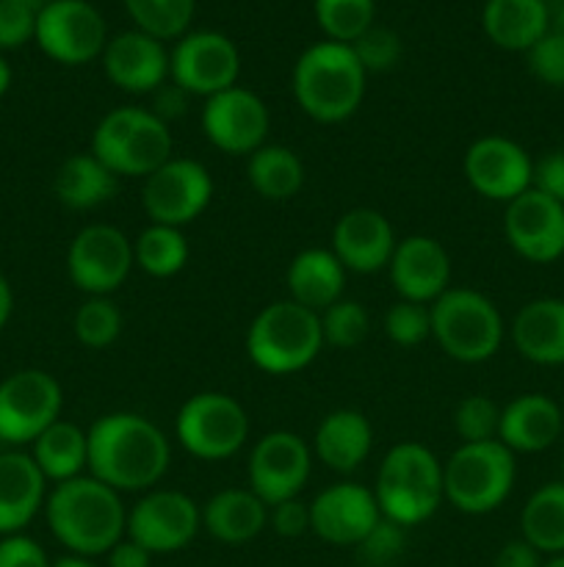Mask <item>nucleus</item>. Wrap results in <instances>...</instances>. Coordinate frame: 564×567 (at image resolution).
Instances as JSON below:
<instances>
[{"label": "nucleus", "mask_w": 564, "mask_h": 567, "mask_svg": "<svg viewBox=\"0 0 564 567\" xmlns=\"http://www.w3.org/2000/svg\"><path fill=\"white\" fill-rule=\"evenodd\" d=\"M171 131L160 116L138 105H119L97 122L92 150L116 177H147L171 158Z\"/></svg>", "instance_id": "423d86ee"}, {"label": "nucleus", "mask_w": 564, "mask_h": 567, "mask_svg": "<svg viewBox=\"0 0 564 567\" xmlns=\"http://www.w3.org/2000/svg\"><path fill=\"white\" fill-rule=\"evenodd\" d=\"M175 432L191 457L219 463L241 452L249 437V415L238 399L219 391H202L182 402Z\"/></svg>", "instance_id": "1a4fd4ad"}, {"label": "nucleus", "mask_w": 564, "mask_h": 567, "mask_svg": "<svg viewBox=\"0 0 564 567\" xmlns=\"http://www.w3.org/2000/svg\"><path fill=\"white\" fill-rule=\"evenodd\" d=\"M313 471V449L296 432H265L249 454V491L265 504L299 498Z\"/></svg>", "instance_id": "dca6fc26"}, {"label": "nucleus", "mask_w": 564, "mask_h": 567, "mask_svg": "<svg viewBox=\"0 0 564 567\" xmlns=\"http://www.w3.org/2000/svg\"><path fill=\"white\" fill-rule=\"evenodd\" d=\"M11 313H14V291H11L9 280L0 275V332H3L6 324H9Z\"/></svg>", "instance_id": "864d4df0"}, {"label": "nucleus", "mask_w": 564, "mask_h": 567, "mask_svg": "<svg viewBox=\"0 0 564 567\" xmlns=\"http://www.w3.org/2000/svg\"><path fill=\"white\" fill-rule=\"evenodd\" d=\"M374 426L359 410H332L321 419L313 437V454L337 474H352L368 460Z\"/></svg>", "instance_id": "bb28decb"}, {"label": "nucleus", "mask_w": 564, "mask_h": 567, "mask_svg": "<svg viewBox=\"0 0 564 567\" xmlns=\"http://www.w3.org/2000/svg\"><path fill=\"white\" fill-rule=\"evenodd\" d=\"M100 59L105 78L127 94H153L169 81V53L164 42L138 28L111 37Z\"/></svg>", "instance_id": "412c9836"}, {"label": "nucleus", "mask_w": 564, "mask_h": 567, "mask_svg": "<svg viewBox=\"0 0 564 567\" xmlns=\"http://www.w3.org/2000/svg\"><path fill=\"white\" fill-rule=\"evenodd\" d=\"M44 518L66 551L86 559L108 554L127 532L122 493L92 474L55 485L44 502Z\"/></svg>", "instance_id": "f03ea898"}, {"label": "nucleus", "mask_w": 564, "mask_h": 567, "mask_svg": "<svg viewBox=\"0 0 564 567\" xmlns=\"http://www.w3.org/2000/svg\"><path fill=\"white\" fill-rule=\"evenodd\" d=\"M481 28L495 48L529 53L551 31V14L545 0H487Z\"/></svg>", "instance_id": "c85d7f7f"}, {"label": "nucleus", "mask_w": 564, "mask_h": 567, "mask_svg": "<svg viewBox=\"0 0 564 567\" xmlns=\"http://www.w3.org/2000/svg\"><path fill=\"white\" fill-rule=\"evenodd\" d=\"M188 252L191 249H188V241L180 227L153 225L149 221V227H144L136 241H133L136 266L144 275L158 277V280L180 275L188 264Z\"/></svg>", "instance_id": "f704fd0d"}, {"label": "nucleus", "mask_w": 564, "mask_h": 567, "mask_svg": "<svg viewBox=\"0 0 564 567\" xmlns=\"http://www.w3.org/2000/svg\"><path fill=\"white\" fill-rule=\"evenodd\" d=\"M202 529V507L180 491H147L127 509L130 540L149 554H175L191 546Z\"/></svg>", "instance_id": "2eb2a0df"}, {"label": "nucleus", "mask_w": 564, "mask_h": 567, "mask_svg": "<svg viewBox=\"0 0 564 567\" xmlns=\"http://www.w3.org/2000/svg\"><path fill=\"white\" fill-rule=\"evenodd\" d=\"M514 349L534 365H564V299H531L512 321Z\"/></svg>", "instance_id": "a878e982"}, {"label": "nucleus", "mask_w": 564, "mask_h": 567, "mask_svg": "<svg viewBox=\"0 0 564 567\" xmlns=\"http://www.w3.org/2000/svg\"><path fill=\"white\" fill-rule=\"evenodd\" d=\"M133 25L160 42H171L191 31L197 0H122Z\"/></svg>", "instance_id": "c9c22d12"}, {"label": "nucleus", "mask_w": 564, "mask_h": 567, "mask_svg": "<svg viewBox=\"0 0 564 567\" xmlns=\"http://www.w3.org/2000/svg\"><path fill=\"white\" fill-rule=\"evenodd\" d=\"M529 59V70L536 81L547 83V86L564 89V39L558 33L547 31L534 48L525 53Z\"/></svg>", "instance_id": "c03bdc74"}, {"label": "nucleus", "mask_w": 564, "mask_h": 567, "mask_svg": "<svg viewBox=\"0 0 564 567\" xmlns=\"http://www.w3.org/2000/svg\"><path fill=\"white\" fill-rule=\"evenodd\" d=\"M53 567H97V565H94L92 559H86V557H75V554H70V557L55 559Z\"/></svg>", "instance_id": "5fc2aeb1"}, {"label": "nucleus", "mask_w": 564, "mask_h": 567, "mask_svg": "<svg viewBox=\"0 0 564 567\" xmlns=\"http://www.w3.org/2000/svg\"><path fill=\"white\" fill-rule=\"evenodd\" d=\"M385 336L396 347H418L426 338H431V308L398 299L385 313Z\"/></svg>", "instance_id": "a19ab883"}, {"label": "nucleus", "mask_w": 564, "mask_h": 567, "mask_svg": "<svg viewBox=\"0 0 564 567\" xmlns=\"http://www.w3.org/2000/svg\"><path fill=\"white\" fill-rule=\"evenodd\" d=\"M520 532L540 554H564V482L536 487L520 513Z\"/></svg>", "instance_id": "72a5a7b5"}, {"label": "nucleus", "mask_w": 564, "mask_h": 567, "mask_svg": "<svg viewBox=\"0 0 564 567\" xmlns=\"http://www.w3.org/2000/svg\"><path fill=\"white\" fill-rule=\"evenodd\" d=\"M542 567H564V554H553V557L542 559Z\"/></svg>", "instance_id": "bf43d9fd"}, {"label": "nucleus", "mask_w": 564, "mask_h": 567, "mask_svg": "<svg viewBox=\"0 0 564 567\" xmlns=\"http://www.w3.org/2000/svg\"><path fill=\"white\" fill-rule=\"evenodd\" d=\"M269 526V507L249 487H227L202 507V529L224 546H243Z\"/></svg>", "instance_id": "c756f323"}, {"label": "nucleus", "mask_w": 564, "mask_h": 567, "mask_svg": "<svg viewBox=\"0 0 564 567\" xmlns=\"http://www.w3.org/2000/svg\"><path fill=\"white\" fill-rule=\"evenodd\" d=\"M271 116L263 100L243 86H230L202 105V133L227 155H252L269 138Z\"/></svg>", "instance_id": "f3484780"}, {"label": "nucleus", "mask_w": 564, "mask_h": 567, "mask_svg": "<svg viewBox=\"0 0 564 567\" xmlns=\"http://www.w3.org/2000/svg\"><path fill=\"white\" fill-rule=\"evenodd\" d=\"M105 557H108V567H153V554L127 535Z\"/></svg>", "instance_id": "603ef678"}, {"label": "nucleus", "mask_w": 564, "mask_h": 567, "mask_svg": "<svg viewBox=\"0 0 564 567\" xmlns=\"http://www.w3.org/2000/svg\"><path fill=\"white\" fill-rule=\"evenodd\" d=\"M14 3L25 6V9L36 11V14H39V11H42V9H44V6H48V3H50V0H14Z\"/></svg>", "instance_id": "13d9d810"}, {"label": "nucleus", "mask_w": 564, "mask_h": 567, "mask_svg": "<svg viewBox=\"0 0 564 567\" xmlns=\"http://www.w3.org/2000/svg\"><path fill=\"white\" fill-rule=\"evenodd\" d=\"M387 271L396 293L407 302L431 305L451 288V258L431 236H409L398 241Z\"/></svg>", "instance_id": "5701e85b"}, {"label": "nucleus", "mask_w": 564, "mask_h": 567, "mask_svg": "<svg viewBox=\"0 0 564 567\" xmlns=\"http://www.w3.org/2000/svg\"><path fill=\"white\" fill-rule=\"evenodd\" d=\"M368 72L354 55L352 44L315 42L293 64L291 89L296 105L315 122L335 125L357 114L365 97Z\"/></svg>", "instance_id": "7ed1b4c3"}, {"label": "nucleus", "mask_w": 564, "mask_h": 567, "mask_svg": "<svg viewBox=\"0 0 564 567\" xmlns=\"http://www.w3.org/2000/svg\"><path fill=\"white\" fill-rule=\"evenodd\" d=\"M492 567H542V554L520 537V540H509L506 546H501Z\"/></svg>", "instance_id": "3c124183"}, {"label": "nucleus", "mask_w": 564, "mask_h": 567, "mask_svg": "<svg viewBox=\"0 0 564 567\" xmlns=\"http://www.w3.org/2000/svg\"><path fill=\"white\" fill-rule=\"evenodd\" d=\"M313 11L330 42L354 44L374 25L376 0H315Z\"/></svg>", "instance_id": "e433bc0d"}, {"label": "nucleus", "mask_w": 564, "mask_h": 567, "mask_svg": "<svg viewBox=\"0 0 564 567\" xmlns=\"http://www.w3.org/2000/svg\"><path fill=\"white\" fill-rule=\"evenodd\" d=\"M269 526L280 537L296 540L304 532H310V504L299 502V498L274 504V507H269Z\"/></svg>", "instance_id": "de8ad7c7"}, {"label": "nucleus", "mask_w": 564, "mask_h": 567, "mask_svg": "<svg viewBox=\"0 0 564 567\" xmlns=\"http://www.w3.org/2000/svg\"><path fill=\"white\" fill-rule=\"evenodd\" d=\"M407 546V535H404V526L393 524V520L382 518L379 524L370 529V535L359 543V557L365 559V565L370 567H387L396 563L404 554Z\"/></svg>", "instance_id": "37998d69"}, {"label": "nucleus", "mask_w": 564, "mask_h": 567, "mask_svg": "<svg viewBox=\"0 0 564 567\" xmlns=\"http://www.w3.org/2000/svg\"><path fill=\"white\" fill-rule=\"evenodd\" d=\"M562 474H564V457H562ZM564 482V480H562Z\"/></svg>", "instance_id": "052dcab7"}, {"label": "nucleus", "mask_w": 564, "mask_h": 567, "mask_svg": "<svg viewBox=\"0 0 564 567\" xmlns=\"http://www.w3.org/2000/svg\"><path fill=\"white\" fill-rule=\"evenodd\" d=\"M379 520L374 491L357 482H335L310 502V532L330 546L357 548Z\"/></svg>", "instance_id": "aec40b11"}, {"label": "nucleus", "mask_w": 564, "mask_h": 567, "mask_svg": "<svg viewBox=\"0 0 564 567\" xmlns=\"http://www.w3.org/2000/svg\"><path fill=\"white\" fill-rule=\"evenodd\" d=\"M64 391L42 369H20L0 382V441L6 446H31L61 419Z\"/></svg>", "instance_id": "9d476101"}, {"label": "nucleus", "mask_w": 564, "mask_h": 567, "mask_svg": "<svg viewBox=\"0 0 564 567\" xmlns=\"http://www.w3.org/2000/svg\"><path fill=\"white\" fill-rule=\"evenodd\" d=\"M48 502V480L33 463L31 452L0 454V537L20 535L28 524L44 509Z\"/></svg>", "instance_id": "b1692460"}, {"label": "nucleus", "mask_w": 564, "mask_h": 567, "mask_svg": "<svg viewBox=\"0 0 564 567\" xmlns=\"http://www.w3.org/2000/svg\"><path fill=\"white\" fill-rule=\"evenodd\" d=\"M241 53L236 42L221 31H188L177 39L169 53L171 83L191 97H213L224 89L238 86Z\"/></svg>", "instance_id": "4468645a"}, {"label": "nucleus", "mask_w": 564, "mask_h": 567, "mask_svg": "<svg viewBox=\"0 0 564 567\" xmlns=\"http://www.w3.org/2000/svg\"><path fill=\"white\" fill-rule=\"evenodd\" d=\"M551 31H553V33H558V37L564 39V6H562V9L556 11V17H553V25H551Z\"/></svg>", "instance_id": "4d7b16f0"}, {"label": "nucleus", "mask_w": 564, "mask_h": 567, "mask_svg": "<svg viewBox=\"0 0 564 567\" xmlns=\"http://www.w3.org/2000/svg\"><path fill=\"white\" fill-rule=\"evenodd\" d=\"M133 266V241L114 225L83 227L66 252V275L88 297H111L125 286Z\"/></svg>", "instance_id": "ddd939ff"}, {"label": "nucleus", "mask_w": 564, "mask_h": 567, "mask_svg": "<svg viewBox=\"0 0 564 567\" xmlns=\"http://www.w3.org/2000/svg\"><path fill=\"white\" fill-rule=\"evenodd\" d=\"M346 275L348 271L343 269V264L335 258L332 249H324V247L302 249V252L288 264V271H285L288 293H291L293 302H299L302 308L315 310V313H324L330 305H335L337 299H343Z\"/></svg>", "instance_id": "cd10ccee"}, {"label": "nucleus", "mask_w": 564, "mask_h": 567, "mask_svg": "<svg viewBox=\"0 0 564 567\" xmlns=\"http://www.w3.org/2000/svg\"><path fill=\"white\" fill-rule=\"evenodd\" d=\"M153 94H155V109H149V111H153L155 116H160L166 125H169V120H177V116L186 114L188 97H191V94L182 92L177 83H164V86Z\"/></svg>", "instance_id": "8fccbe9b"}, {"label": "nucleus", "mask_w": 564, "mask_h": 567, "mask_svg": "<svg viewBox=\"0 0 564 567\" xmlns=\"http://www.w3.org/2000/svg\"><path fill=\"white\" fill-rule=\"evenodd\" d=\"M9 89H11V66H9V61L0 55V97H3Z\"/></svg>", "instance_id": "6e6d98bb"}, {"label": "nucleus", "mask_w": 564, "mask_h": 567, "mask_svg": "<svg viewBox=\"0 0 564 567\" xmlns=\"http://www.w3.org/2000/svg\"><path fill=\"white\" fill-rule=\"evenodd\" d=\"M213 199V177L199 161L175 158L144 177L142 208L153 225L186 227L208 210Z\"/></svg>", "instance_id": "f8f14e48"}, {"label": "nucleus", "mask_w": 564, "mask_h": 567, "mask_svg": "<svg viewBox=\"0 0 564 567\" xmlns=\"http://www.w3.org/2000/svg\"><path fill=\"white\" fill-rule=\"evenodd\" d=\"M518 480L514 454L501 441L459 443L442 463L446 502L464 515L495 513L512 496Z\"/></svg>", "instance_id": "6e6552de"}, {"label": "nucleus", "mask_w": 564, "mask_h": 567, "mask_svg": "<svg viewBox=\"0 0 564 567\" xmlns=\"http://www.w3.org/2000/svg\"><path fill=\"white\" fill-rule=\"evenodd\" d=\"M464 177L479 197L492 203H512L534 186V161L506 136H481L468 147L462 161Z\"/></svg>", "instance_id": "a211bd4d"}, {"label": "nucleus", "mask_w": 564, "mask_h": 567, "mask_svg": "<svg viewBox=\"0 0 564 567\" xmlns=\"http://www.w3.org/2000/svg\"><path fill=\"white\" fill-rule=\"evenodd\" d=\"M354 55L365 72H387L401 59V39L390 28L370 25L357 42L352 44Z\"/></svg>", "instance_id": "79ce46f5"}, {"label": "nucleus", "mask_w": 564, "mask_h": 567, "mask_svg": "<svg viewBox=\"0 0 564 567\" xmlns=\"http://www.w3.org/2000/svg\"><path fill=\"white\" fill-rule=\"evenodd\" d=\"M498 426H501V408L490 396L473 393L453 410V432L462 437V443L498 441Z\"/></svg>", "instance_id": "ea45409f"}, {"label": "nucleus", "mask_w": 564, "mask_h": 567, "mask_svg": "<svg viewBox=\"0 0 564 567\" xmlns=\"http://www.w3.org/2000/svg\"><path fill=\"white\" fill-rule=\"evenodd\" d=\"M33 42L48 59L64 66H81L103 55L108 25L88 0H50L36 14Z\"/></svg>", "instance_id": "9b49d317"}, {"label": "nucleus", "mask_w": 564, "mask_h": 567, "mask_svg": "<svg viewBox=\"0 0 564 567\" xmlns=\"http://www.w3.org/2000/svg\"><path fill=\"white\" fill-rule=\"evenodd\" d=\"M503 236L529 264H553L564 255V205L531 186L506 203Z\"/></svg>", "instance_id": "6ab92c4d"}, {"label": "nucleus", "mask_w": 564, "mask_h": 567, "mask_svg": "<svg viewBox=\"0 0 564 567\" xmlns=\"http://www.w3.org/2000/svg\"><path fill=\"white\" fill-rule=\"evenodd\" d=\"M0 567H53L44 548L28 535L0 537Z\"/></svg>", "instance_id": "49530a36"}, {"label": "nucleus", "mask_w": 564, "mask_h": 567, "mask_svg": "<svg viewBox=\"0 0 564 567\" xmlns=\"http://www.w3.org/2000/svg\"><path fill=\"white\" fill-rule=\"evenodd\" d=\"M431 308V338L457 363H487L503 343V316L473 288H448Z\"/></svg>", "instance_id": "0eeeda50"}, {"label": "nucleus", "mask_w": 564, "mask_h": 567, "mask_svg": "<svg viewBox=\"0 0 564 567\" xmlns=\"http://www.w3.org/2000/svg\"><path fill=\"white\" fill-rule=\"evenodd\" d=\"M396 244L390 219L374 208L346 210L332 230V252L343 269L354 275H376L387 269Z\"/></svg>", "instance_id": "4be33fe9"}, {"label": "nucleus", "mask_w": 564, "mask_h": 567, "mask_svg": "<svg viewBox=\"0 0 564 567\" xmlns=\"http://www.w3.org/2000/svg\"><path fill=\"white\" fill-rule=\"evenodd\" d=\"M321 316V332L324 343L335 349H354L368 338L370 316L363 302L357 299H337L335 305L324 310Z\"/></svg>", "instance_id": "58836bf2"}, {"label": "nucleus", "mask_w": 564, "mask_h": 567, "mask_svg": "<svg viewBox=\"0 0 564 567\" xmlns=\"http://www.w3.org/2000/svg\"><path fill=\"white\" fill-rule=\"evenodd\" d=\"M33 37H36V11L14 0H0V53L22 48L33 42Z\"/></svg>", "instance_id": "a18cd8bd"}, {"label": "nucleus", "mask_w": 564, "mask_h": 567, "mask_svg": "<svg viewBox=\"0 0 564 567\" xmlns=\"http://www.w3.org/2000/svg\"><path fill=\"white\" fill-rule=\"evenodd\" d=\"M324 349L321 316L293 299L265 305L247 330V354L260 371L274 377L307 369Z\"/></svg>", "instance_id": "39448f33"}, {"label": "nucleus", "mask_w": 564, "mask_h": 567, "mask_svg": "<svg viewBox=\"0 0 564 567\" xmlns=\"http://www.w3.org/2000/svg\"><path fill=\"white\" fill-rule=\"evenodd\" d=\"M534 188L564 205V147L551 150L534 161Z\"/></svg>", "instance_id": "09e8293b"}, {"label": "nucleus", "mask_w": 564, "mask_h": 567, "mask_svg": "<svg viewBox=\"0 0 564 567\" xmlns=\"http://www.w3.org/2000/svg\"><path fill=\"white\" fill-rule=\"evenodd\" d=\"M374 496L382 509V518L393 520L404 529L426 524L446 502L442 463L424 443H396L382 460Z\"/></svg>", "instance_id": "20e7f679"}, {"label": "nucleus", "mask_w": 564, "mask_h": 567, "mask_svg": "<svg viewBox=\"0 0 564 567\" xmlns=\"http://www.w3.org/2000/svg\"><path fill=\"white\" fill-rule=\"evenodd\" d=\"M119 177L92 153L70 155L53 177V194L64 208L92 210L114 199Z\"/></svg>", "instance_id": "7c9ffc66"}, {"label": "nucleus", "mask_w": 564, "mask_h": 567, "mask_svg": "<svg viewBox=\"0 0 564 567\" xmlns=\"http://www.w3.org/2000/svg\"><path fill=\"white\" fill-rule=\"evenodd\" d=\"M86 435L88 474L116 493L153 491L169 471V437L144 415H100Z\"/></svg>", "instance_id": "f257e3e1"}, {"label": "nucleus", "mask_w": 564, "mask_h": 567, "mask_svg": "<svg viewBox=\"0 0 564 567\" xmlns=\"http://www.w3.org/2000/svg\"><path fill=\"white\" fill-rule=\"evenodd\" d=\"M304 164L285 144H263L247 161V181L269 203L293 199L304 186Z\"/></svg>", "instance_id": "473e14b6"}, {"label": "nucleus", "mask_w": 564, "mask_h": 567, "mask_svg": "<svg viewBox=\"0 0 564 567\" xmlns=\"http://www.w3.org/2000/svg\"><path fill=\"white\" fill-rule=\"evenodd\" d=\"M77 343L88 349H105L122 336V313L111 297H88L72 319Z\"/></svg>", "instance_id": "4c0bfd02"}, {"label": "nucleus", "mask_w": 564, "mask_h": 567, "mask_svg": "<svg viewBox=\"0 0 564 567\" xmlns=\"http://www.w3.org/2000/svg\"><path fill=\"white\" fill-rule=\"evenodd\" d=\"M31 457L44 480L61 485L88 471V435L72 421L59 419L31 443Z\"/></svg>", "instance_id": "2f4dec72"}, {"label": "nucleus", "mask_w": 564, "mask_h": 567, "mask_svg": "<svg viewBox=\"0 0 564 567\" xmlns=\"http://www.w3.org/2000/svg\"><path fill=\"white\" fill-rule=\"evenodd\" d=\"M564 432V410L545 393H523L501 408L498 441L512 454H540Z\"/></svg>", "instance_id": "393cba45"}]
</instances>
